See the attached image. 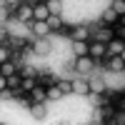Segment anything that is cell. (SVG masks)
I'll use <instances>...</instances> for the list:
<instances>
[{"instance_id": "cell-24", "label": "cell", "mask_w": 125, "mask_h": 125, "mask_svg": "<svg viewBox=\"0 0 125 125\" xmlns=\"http://www.w3.org/2000/svg\"><path fill=\"white\" fill-rule=\"evenodd\" d=\"M38 68H33V65H25V62H23V65H20V75H23V78H38Z\"/></svg>"}, {"instance_id": "cell-19", "label": "cell", "mask_w": 125, "mask_h": 125, "mask_svg": "<svg viewBox=\"0 0 125 125\" xmlns=\"http://www.w3.org/2000/svg\"><path fill=\"white\" fill-rule=\"evenodd\" d=\"M30 115H33V120H43L45 118V105L43 103H30Z\"/></svg>"}, {"instance_id": "cell-29", "label": "cell", "mask_w": 125, "mask_h": 125, "mask_svg": "<svg viewBox=\"0 0 125 125\" xmlns=\"http://www.w3.org/2000/svg\"><path fill=\"white\" fill-rule=\"evenodd\" d=\"M25 0H0V5H5V8H10V10H15L18 5H23Z\"/></svg>"}, {"instance_id": "cell-5", "label": "cell", "mask_w": 125, "mask_h": 125, "mask_svg": "<svg viewBox=\"0 0 125 125\" xmlns=\"http://www.w3.org/2000/svg\"><path fill=\"white\" fill-rule=\"evenodd\" d=\"M103 65H105L108 73H115V75H120V73L125 70V55H108L105 60H103Z\"/></svg>"}, {"instance_id": "cell-25", "label": "cell", "mask_w": 125, "mask_h": 125, "mask_svg": "<svg viewBox=\"0 0 125 125\" xmlns=\"http://www.w3.org/2000/svg\"><path fill=\"white\" fill-rule=\"evenodd\" d=\"M90 123H105V113H103V108H95L93 110V115H90Z\"/></svg>"}, {"instance_id": "cell-27", "label": "cell", "mask_w": 125, "mask_h": 125, "mask_svg": "<svg viewBox=\"0 0 125 125\" xmlns=\"http://www.w3.org/2000/svg\"><path fill=\"white\" fill-rule=\"evenodd\" d=\"M8 88H10V90H18V88H20V73L8 75Z\"/></svg>"}, {"instance_id": "cell-13", "label": "cell", "mask_w": 125, "mask_h": 125, "mask_svg": "<svg viewBox=\"0 0 125 125\" xmlns=\"http://www.w3.org/2000/svg\"><path fill=\"white\" fill-rule=\"evenodd\" d=\"M118 18H120V15L115 13V10L108 8V10H103V13H100V25H115Z\"/></svg>"}, {"instance_id": "cell-31", "label": "cell", "mask_w": 125, "mask_h": 125, "mask_svg": "<svg viewBox=\"0 0 125 125\" xmlns=\"http://www.w3.org/2000/svg\"><path fill=\"white\" fill-rule=\"evenodd\" d=\"M5 88H8V78H5V75H3V73H0V93H3V90H5Z\"/></svg>"}, {"instance_id": "cell-10", "label": "cell", "mask_w": 125, "mask_h": 125, "mask_svg": "<svg viewBox=\"0 0 125 125\" xmlns=\"http://www.w3.org/2000/svg\"><path fill=\"white\" fill-rule=\"evenodd\" d=\"M73 93H75V95H88L90 93V88H88V80H85V75H78L75 80H73Z\"/></svg>"}, {"instance_id": "cell-4", "label": "cell", "mask_w": 125, "mask_h": 125, "mask_svg": "<svg viewBox=\"0 0 125 125\" xmlns=\"http://www.w3.org/2000/svg\"><path fill=\"white\" fill-rule=\"evenodd\" d=\"M30 50H33L35 55H50V50H53V40L48 38H33L30 40Z\"/></svg>"}, {"instance_id": "cell-2", "label": "cell", "mask_w": 125, "mask_h": 125, "mask_svg": "<svg viewBox=\"0 0 125 125\" xmlns=\"http://www.w3.org/2000/svg\"><path fill=\"white\" fill-rule=\"evenodd\" d=\"M88 55L100 65V62L108 58V53H105V43H103V40H98V38H90V40H88Z\"/></svg>"}, {"instance_id": "cell-21", "label": "cell", "mask_w": 125, "mask_h": 125, "mask_svg": "<svg viewBox=\"0 0 125 125\" xmlns=\"http://www.w3.org/2000/svg\"><path fill=\"white\" fill-rule=\"evenodd\" d=\"M50 15H62V0H45Z\"/></svg>"}, {"instance_id": "cell-17", "label": "cell", "mask_w": 125, "mask_h": 125, "mask_svg": "<svg viewBox=\"0 0 125 125\" xmlns=\"http://www.w3.org/2000/svg\"><path fill=\"white\" fill-rule=\"evenodd\" d=\"M45 23H48V28H50V33H60V28L65 25V20H62V15H50Z\"/></svg>"}, {"instance_id": "cell-16", "label": "cell", "mask_w": 125, "mask_h": 125, "mask_svg": "<svg viewBox=\"0 0 125 125\" xmlns=\"http://www.w3.org/2000/svg\"><path fill=\"white\" fill-rule=\"evenodd\" d=\"M93 38L103 40V43H110V40L115 38V33H113V28H110V25H100V30H98V33L93 35Z\"/></svg>"}, {"instance_id": "cell-15", "label": "cell", "mask_w": 125, "mask_h": 125, "mask_svg": "<svg viewBox=\"0 0 125 125\" xmlns=\"http://www.w3.org/2000/svg\"><path fill=\"white\" fill-rule=\"evenodd\" d=\"M88 88H90V93H108V83L103 78H90L88 80Z\"/></svg>"}, {"instance_id": "cell-28", "label": "cell", "mask_w": 125, "mask_h": 125, "mask_svg": "<svg viewBox=\"0 0 125 125\" xmlns=\"http://www.w3.org/2000/svg\"><path fill=\"white\" fill-rule=\"evenodd\" d=\"M110 8L115 10L118 15H125V0H113V3H110Z\"/></svg>"}, {"instance_id": "cell-30", "label": "cell", "mask_w": 125, "mask_h": 125, "mask_svg": "<svg viewBox=\"0 0 125 125\" xmlns=\"http://www.w3.org/2000/svg\"><path fill=\"white\" fill-rule=\"evenodd\" d=\"M10 43V33H8V28L0 25V45H8Z\"/></svg>"}, {"instance_id": "cell-7", "label": "cell", "mask_w": 125, "mask_h": 125, "mask_svg": "<svg viewBox=\"0 0 125 125\" xmlns=\"http://www.w3.org/2000/svg\"><path fill=\"white\" fill-rule=\"evenodd\" d=\"M105 53L108 55H125V40L113 38L110 43H105Z\"/></svg>"}, {"instance_id": "cell-14", "label": "cell", "mask_w": 125, "mask_h": 125, "mask_svg": "<svg viewBox=\"0 0 125 125\" xmlns=\"http://www.w3.org/2000/svg\"><path fill=\"white\" fill-rule=\"evenodd\" d=\"M50 18V10L45 3H35L33 5V20H48Z\"/></svg>"}, {"instance_id": "cell-18", "label": "cell", "mask_w": 125, "mask_h": 125, "mask_svg": "<svg viewBox=\"0 0 125 125\" xmlns=\"http://www.w3.org/2000/svg\"><path fill=\"white\" fill-rule=\"evenodd\" d=\"M28 95H30V100H33V103H45V100H48V95H45V88H43V85H35L33 90L28 93Z\"/></svg>"}, {"instance_id": "cell-6", "label": "cell", "mask_w": 125, "mask_h": 125, "mask_svg": "<svg viewBox=\"0 0 125 125\" xmlns=\"http://www.w3.org/2000/svg\"><path fill=\"white\" fill-rule=\"evenodd\" d=\"M28 28H30V33H33L35 38H48V35H53L45 20H33V23H30Z\"/></svg>"}, {"instance_id": "cell-3", "label": "cell", "mask_w": 125, "mask_h": 125, "mask_svg": "<svg viewBox=\"0 0 125 125\" xmlns=\"http://www.w3.org/2000/svg\"><path fill=\"white\" fill-rule=\"evenodd\" d=\"M13 20L15 23H23V25H30L33 23V5L30 3H23L13 10Z\"/></svg>"}, {"instance_id": "cell-26", "label": "cell", "mask_w": 125, "mask_h": 125, "mask_svg": "<svg viewBox=\"0 0 125 125\" xmlns=\"http://www.w3.org/2000/svg\"><path fill=\"white\" fill-rule=\"evenodd\" d=\"M10 58H13V48L10 45H0V62H5Z\"/></svg>"}, {"instance_id": "cell-22", "label": "cell", "mask_w": 125, "mask_h": 125, "mask_svg": "<svg viewBox=\"0 0 125 125\" xmlns=\"http://www.w3.org/2000/svg\"><path fill=\"white\" fill-rule=\"evenodd\" d=\"M35 85H38L35 78H23V75H20V90H23V93H30Z\"/></svg>"}, {"instance_id": "cell-1", "label": "cell", "mask_w": 125, "mask_h": 125, "mask_svg": "<svg viewBox=\"0 0 125 125\" xmlns=\"http://www.w3.org/2000/svg\"><path fill=\"white\" fill-rule=\"evenodd\" d=\"M73 70H75V75H85V78H90L93 73L98 70V62L93 60L90 55H80V58L73 60Z\"/></svg>"}, {"instance_id": "cell-12", "label": "cell", "mask_w": 125, "mask_h": 125, "mask_svg": "<svg viewBox=\"0 0 125 125\" xmlns=\"http://www.w3.org/2000/svg\"><path fill=\"white\" fill-rule=\"evenodd\" d=\"M70 50H73L75 58L88 55V40H70Z\"/></svg>"}, {"instance_id": "cell-11", "label": "cell", "mask_w": 125, "mask_h": 125, "mask_svg": "<svg viewBox=\"0 0 125 125\" xmlns=\"http://www.w3.org/2000/svg\"><path fill=\"white\" fill-rule=\"evenodd\" d=\"M0 73L8 78V75H15V73H20V62H15L13 58L5 60V62H0Z\"/></svg>"}, {"instance_id": "cell-8", "label": "cell", "mask_w": 125, "mask_h": 125, "mask_svg": "<svg viewBox=\"0 0 125 125\" xmlns=\"http://www.w3.org/2000/svg\"><path fill=\"white\" fill-rule=\"evenodd\" d=\"M93 38V30L88 25H75L70 30V40H90Z\"/></svg>"}, {"instance_id": "cell-20", "label": "cell", "mask_w": 125, "mask_h": 125, "mask_svg": "<svg viewBox=\"0 0 125 125\" xmlns=\"http://www.w3.org/2000/svg\"><path fill=\"white\" fill-rule=\"evenodd\" d=\"M45 95H48V100H53V103H60L62 98H65V95H62V93H60L58 83H55V85H50V88H45Z\"/></svg>"}, {"instance_id": "cell-9", "label": "cell", "mask_w": 125, "mask_h": 125, "mask_svg": "<svg viewBox=\"0 0 125 125\" xmlns=\"http://www.w3.org/2000/svg\"><path fill=\"white\" fill-rule=\"evenodd\" d=\"M58 78L60 75H55V73H50V70H45V73H38V85H43V88H50V85H55L58 83Z\"/></svg>"}, {"instance_id": "cell-23", "label": "cell", "mask_w": 125, "mask_h": 125, "mask_svg": "<svg viewBox=\"0 0 125 125\" xmlns=\"http://www.w3.org/2000/svg\"><path fill=\"white\" fill-rule=\"evenodd\" d=\"M58 88H60L62 95H70V93H73V80H68V78H58Z\"/></svg>"}]
</instances>
